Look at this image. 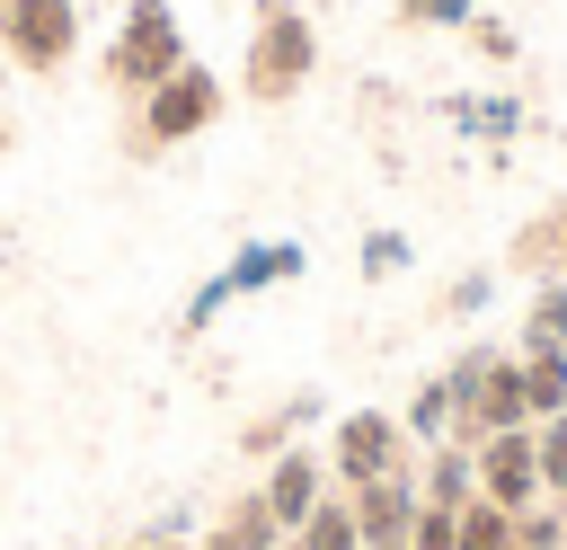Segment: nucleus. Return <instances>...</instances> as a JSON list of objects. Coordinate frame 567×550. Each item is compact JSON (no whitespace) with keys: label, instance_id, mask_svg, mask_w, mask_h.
<instances>
[{"label":"nucleus","instance_id":"f257e3e1","mask_svg":"<svg viewBox=\"0 0 567 550\" xmlns=\"http://www.w3.org/2000/svg\"><path fill=\"white\" fill-rule=\"evenodd\" d=\"M221 106H230V89L213 80V62H177L151 98H133V106H124V160H159V151H177V142L213 133V124H221Z\"/></svg>","mask_w":567,"mask_h":550},{"label":"nucleus","instance_id":"f03ea898","mask_svg":"<svg viewBox=\"0 0 567 550\" xmlns=\"http://www.w3.org/2000/svg\"><path fill=\"white\" fill-rule=\"evenodd\" d=\"M177 62H195L186 53V27H177V9L168 0H124V18H115V35H106V53H97V80H106V98L115 106H133V98H151Z\"/></svg>","mask_w":567,"mask_h":550},{"label":"nucleus","instance_id":"7ed1b4c3","mask_svg":"<svg viewBox=\"0 0 567 550\" xmlns=\"http://www.w3.org/2000/svg\"><path fill=\"white\" fill-rule=\"evenodd\" d=\"M310 71H319V27L292 0H266L257 27H248V53H239V98L248 106H284V98L310 89Z\"/></svg>","mask_w":567,"mask_h":550},{"label":"nucleus","instance_id":"20e7f679","mask_svg":"<svg viewBox=\"0 0 567 550\" xmlns=\"http://www.w3.org/2000/svg\"><path fill=\"white\" fill-rule=\"evenodd\" d=\"M80 53V0H0V62L27 80L71 71Z\"/></svg>","mask_w":567,"mask_h":550},{"label":"nucleus","instance_id":"39448f33","mask_svg":"<svg viewBox=\"0 0 567 550\" xmlns=\"http://www.w3.org/2000/svg\"><path fill=\"white\" fill-rule=\"evenodd\" d=\"M390 470H416V444L390 408H346L328 426V479L337 488H363V479H390Z\"/></svg>","mask_w":567,"mask_h":550},{"label":"nucleus","instance_id":"423d86ee","mask_svg":"<svg viewBox=\"0 0 567 550\" xmlns=\"http://www.w3.org/2000/svg\"><path fill=\"white\" fill-rule=\"evenodd\" d=\"M470 461H478V497H487V506H505V515H523V506H540V497H549V488H540L532 426H505V435L470 444Z\"/></svg>","mask_w":567,"mask_h":550},{"label":"nucleus","instance_id":"0eeeda50","mask_svg":"<svg viewBox=\"0 0 567 550\" xmlns=\"http://www.w3.org/2000/svg\"><path fill=\"white\" fill-rule=\"evenodd\" d=\"M328 488H337V479H328V452H310V444H284V452L266 461V479H257V497H266V515H275L284 532L310 523Z\"/></svg>","mask_w":567,"mask_h":550},{"label":"nucleus","instance_id":"6e6552de","mask_svg":"<svg viewBox=\"0 0 567 550\" xmlns=\"http://www.w3.org/2000/svg\"><path fill=\"white\" fill-rule=\"evenodd\" d=\"M346 506H354V541L363 550H399L408 523H416V506H425V488H416V470H390V479L346 488Z\"/></svg>","mask_w":567,"mask_h":550},{"label":"nucleus","instance_id":"1a4fd4ad","mask_svg":"<svg viewBox=\"0 0 567 550\" xmlns=\"http://www.w3.org/2000/svg\"><path fill=\"white\" fill-rule=\"evenodd\" d=\"M505 266L523 284H567V195H549L514 240H505Z\"/></svg>","mask_w":567,"mask_h":550},{"label":"nucleus","instance_id":"9d476101","mask_svg":"<svg viewBox=\"0 0 567 550\" xmlns=\"http://www.w3.org/2000/svg\"><path fill=\"white\" fill-rule=\"evenodd\" d=\"M195 550H284V523H275V515H266V497L248 488V497H230V506L213 515V532H204Z\"/></svg>","mask_w":567,"mask_h":550},{"label":"nucleus","instance_id":"9b49d317","mask_svg":"<svg viewBox=\"0 0 567 550\" xmlns=\"http://www.w3.org/2000/svg\"><path fill=\"white\" fill-rule=\"evenodd\" d=\"M416 488H425V506H470V497H478L470 444H425V452H416Z\"/></svg>","mask_w":567,"mask_h":550},{"label":"nucleus","instance_id":"f8f14e48","mask_svg":"<svg viewBox=\"0 0 567 550\" xmlns=\"http://www.w3.org/2000/svg\"><path fill=\"white\" fill-rule=\"evenodd\" d=\"M523 355V346H514ZM523 399H532V426L540 417H567V346H532L523 355Z\"/></svg>","mask_w":567,"mask_h":550},{"label":"nucleus","instance_id":"ddd939ff","mask_svg":"<svg viewBox=\"0 0 567 550\" xmlns=\"http://www.w3.org/2000/svg\"><path fill=\"white\" fill-rule=\"evenodd\" d=\"M399 426H408V444L425 452V444H452V381L434 373V381H416L408 390V408H399Z\"/></svg>","mask_w":567,"mask_h":550},{"label":"nucleus","instance_id":"4468645a","mask_svg":"<svg viewBox=\"0 0 567 550\" xmlns=\"http://www.w3.org/2000/svg\"><path fill=\"white\" fill-rule=\"evenodd\" d=\"M284 550H363V541H354V506H346V488H328L319 515L284 532Z\"/></svg>","mask_w":567,"mask_h":550},{"label":"nucleus","instance_id":"2eb2a0df","mask_svg":"<svg viewBox=\"0 0 567 550\" xmlns=\"http://www.w3.org/2000/svg\"><path fill=\"white\" fill-rule=\"evenodd\" d=\"M523 355L532 346H567V284H532V310H523Z\"/></svg>","mask_w":567,"mask_h":550},{"label":"nucleus","instance_id":"dca6fc26","mask_svg":"<svg viewBox=\"0 0 567 550\" xmlns=\"http://www.w3.org/2000/svg\"><path fill=\"white\" fill-rule=\"evenodd\" d=\"M310 408H319V399H284V408H266V417H248V435H239V444H248V452H266V461H275V452H284V444H292V426H301V417H310Z\"/></svg>","mask_w":567,"mask_h":550},{"label":"nucleus","instance_id":"f3484780","mask_svg":"<svg viewBox=\"0 0 567 550\" xmlns=\"http://www.w3.org/2000/svg\"><path fill=\"white\" fill-rule=\"evenodd\" d=\"M461 550H514V515L487 506V497H470L461 506Z\"/></svg>","mask_w":567,"mask_h":550},{"label":"nucleus","instance_id":"a211bd4d","mask_svg":"<svg viewBox=\"0 0 567 550\" xmlns=\"http://www.w3.org/2000/svg\"><path fill=\"white\" fill-rule=\"evenodd\" d=\"M514 550H567V515L540 497V506H523L514 515Z\"/></svg>","mask_w":567,"mask_h":550},{"label":"nucleus","instance_id":"6ab92c4d","mask_svg":"<svg viewBox=\"0 0 567 550\" xmlns=\"http://www.w3.org/2000/svg\"><path fill=\"white\" fill-rule=\"evenodd\" d=\"M532 452H540V488L567 497V417H540L532 426Z\"/></svg>","mask_w":567,"mask_h":550},{"label":"nucleus","instance_id":"aec40b11","mask_svg":"<svg viewBox=\"0 0 567 550\" xmlns=\"http://www.w3.org/2000/svg\"><path fill=\"white\" fill-rule=\"evenodd\" d=\"M408 550H461V506H416Z\"/></svg>","mask_w":567,"mask_h":550},{"label":"nucleus","instance_id":"412c9836","mask_svg":"<svg viewBox=\"0 0 567 550\" xmlns=\"http://www.w3.org/2000/svg\"><path fill=\"white\" fill-rule=\"evenodd\" d=\"M452 115H461V124H470V133H496V142H505V133H514V124H523V106H514V98H461V106H452Z\"/></svg>","mask_w":567,"mask_h":550},{"label":"nucleus","instance_id":"4be33fe9","mask_svg":"<svg viewBox=\"0 0 567 550\" xmlns=\"http://www.w3.org/2000/svg\"><path fill=\"white\" fill-rule=\"evenodd\" d=\"M399 266H408V240L399 231H372L363 240V275H399Z\"/></svg>","mask_w":567,"mask_h":550},{"label":"nucleus","instance_id":"5701e85b","mask_svg":"<svg viewBox=\"0 0 567 550\" xmlns=\"http://www.w3.org/2000/svg\"><path fill=\"white\" fill-rule=\"evenodd\" d=\"M470 44H478L487 62H505V53H514V27H496V18H470Z\"/></svg>","mask_w":567,"mask_h":550},{"label":"nucleus","instance_id":"b1692460","mask_svg":"<svg viewBox=\"0 0 567 550\" xmlns=\"http://www.w3.org/2000/svg\"><path fill=\"white\" fill-rule=\"evenodd\" d=\"M487 293H496V275H487V266H478V275H461V284H452V293H443V310H478V302H487Z\"/></svg>","mask_w":567,"mask_h":550},{"label":"nucleus","instance_id":"393cba45","mask_svg":"<svg viewBox=\"0 0 567 550\" xmlns=\"http://www.w3.org/2000/svg\"><path fill=\"white\" fill-rule=\"evenodd\" d=\"M470 18H478L470 0H425V27H470Z\"/></svg>","mask_w":567,"mask_h":550},{"label":"nucleus","instance_id":"a878e982","mask_svg":"<svg viewBox=\"0 0 567 550\" xmlns=\"http://www.w3.org/2000/svg\"><path fill=\"white\" fill-rule=\"evenodd\" d=\"M133 550H195V541H186V532H177V523H159V532H142V541H133Z\"/></svg>","mask_w":567,"mask_h":550},{"label":"nucleus","instance_id":"bb28decb","mask_svg":"<svg viewBox=\"0 0 567 550\" xmlns=\"http://www.w3.org/2000/svg\"><path fill=\"white\" fill-rule=\"evenodd\" d=\"M0 160H9V115H0Z\"/></svg>","mask_w":567,"mask_h":550},{"label":"nucleus","instance_id":"cd10ccee","mask_svg":"<svg viewBox=\"0 0 567 550\" xmlns=\"http://www.w3.org/2000/svg\"><path fill=\"white\" fill-rule=\"evenodd\" d=\"M549 506H558V515H567V497H549Z\"/></svg>","mask_w":567,"mask_h":550},{"label":"nucleus","instance_id":"c85d7f7f","mask_svg":"<svg viewBox=\"0 0 567 550\" xmlns=\"http://www.w3.org/2000/svg\"><path fill=\"white\" fill-rule=\"evenodd\" d=\"M399 550H408V541H399Z\"/></svg>","mask_w":567,"mask_h":550}]
</instances>
